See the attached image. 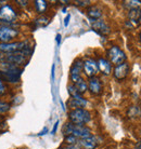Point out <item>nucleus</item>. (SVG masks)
I'll use <instances>...</instances> for the list:
<instances>
[{"instance_id": "nucleus-32", "label": "nucleus", "mask_w": 141, "mask_h": 149, "mask_svg": "<svg viewBox=\"0 0 141 149\" xmlns=\"http://www.w3.org/2000/svg\"><path fill=\"white\" fill-rule=\"evenodd\" d=\"M139 22H141V13H140V16H139Z\"/></svg>"}, {"instance_id": "nucleus-17", "label": "nucleus", "mask_w": 141, "mask_h": 149, "mask_svg": "<svg viewBox=\"0 0 141 149\" xmlns=\"http://www.w3.org/2000/svg\"><path fill=\"white\" fill-rule=\"evenodd\" d=\"M74 86H75V88L77 89V91L80 94L85 93L86 91H87V89H88V86H87V83H86V81L82 78H80L79 80H77V81L75 82Z\"/></svg>"}, {"instance_id": "nucleus-7", "label": "nucleus", "mask_w": 141, "mask_h": 149, "mask_svg": "<svg viewBox=\"0 0 141 149\" xmlns=\"http://www.w3.org/2000/svg\"><path fill=\"white\" fill-rule=\"evenodd\" d=\"M82 68H84V71H85L86 76H88L89 78L91 77H94L98 71H99V68H98V64L94 62L93 60H86L84 63H82Z\"/></svg>"}, {"instance_id": "nucleus-21", "label": "nucleus", "mask_w": 141, "mask_h": 149, "mask_svg": "<svg viewBox=\"0 0 141 149\" xmlns=\"http://www.w3.org/2000/svg\"><path fill=\"white\" fill-rule=\"evenodd\" d=\"M73 127H74V124L70 122H67L65 125L63 127V130H62V132H63V134L65 135V136H67V135H72V131H73Z\"/></svg>"}, {"instance_id": "nucleus-30", "label": "nucleus", "mask_w": 141, "mask_h": 149, "mask_svg": "<svg viewBox=\"0 0 141 149\" xmlns=\"http://www.w3.org/2000/svg\"><path fill=\"white\" fill-rule=\"evenodd\" d=\"M56 42H58V45H60V42H61V35L56 36Z\"/></svg>"}, {"instance_id": "nucleus-25", "label": "nucleus", "mask_w": 141, "mask_h": 149, "mask_svg": "<svg viewBox=\"0 0 141 149\" xmlns=\"http://www.w3.org/2000/svg\"><path fill=\"white\" fill-rule=\"evenodd\" d=\"M4 90H6V88H4V83H2V81L0 80V96H1V95H4Z\"/></svg>"}, {"instance_id": "nucleus-26", "label": "nucleus", "mask_w": 141, "mask_h": 149, "mask_svg": "<svg viewBox=\"0 0 141 149\" xmlns=\"http://www.w3.org/2000/svg\"><path fill=\"white\" fill-rule=\"evenodd\" d=\"M58 124H59V121H56V123H54V127H53V130H52V134H56V129H58Z\"/></svg>"}, {"instance_id": "nucleus-19", "label": "nucleus", "mask_w": 141, "mask_h": 149, "mask_svg": "<svg viewBox=\"0 0 141 149\" xmlns=\"http://www.w3.org/2000/svg\"><path fill=\"white\" fill-rule=\"evenodd\" d=\"M35 7L38 13H44L47 10V1L45 0H37L35 1Z\"/></svg>"}, {"instance_id": "nucleus-24", "label": "nucleus", "mask_w": 141, "mask_h": 149, "mask_svg": "<svg viewBox=\"0 0 141 149\" xmlns=\"http://www.w3.org/2000/svg\"><path fill=\"white\" fill-rule=\"evenodd\" d=\"M76 3L79 7H87L90 4V1H76Z\"/></svg>"}, {"instance_id": "nucleus-11", "label": "nucleus", "mask_w": 141, "mask_h": 149, "mask_svg": "<svg viewBox=\"0 0 141 149\" xmlns=\"http://www.w3.org/2000/svg\"><path fill=\"white\" fill-rule=\"evenodd\" d=\"M88 88H89L90 92L94 95H99L102 91V84H101L100 80L97 77H91L89 78V82H88Z\"/></svg>"}, {"instance_id": "nucleus-10", "label": "nucleus", "mask_w": 141, "mask_h": 149, "mask_svg": "<svg viewBox=\"0 0 141 149\" xmlns=\"http://www.w3.org/2000/svg\"><path fill=\"white\" fill-rule=\"evenodd\" d=\"M92 28L96 30L97 33H99L100 35H108L110 34V27L105 22L98 19V21H93L92 22Z\"/></svg>"}, {"instance_id": "nucleus-18", "label": "nucleus", "mask_w": 141, "mask_h": 149, "mask_svg": "<svg viewBox=\"0 0 141 149\" xmlns=\"http://www.w3.org/2000/svg\"><path fill=\"white\" fill-rule=\"evenodd\" d=\"M125 7H127L130 10H140L141 9V1L138 0H131V1H125Z\"/></svg>"}, {"instance_id": "nucleus-15", "label": "nucleus", "mask_w": 141, "mask_h": 149, "mask_svg": "<svg viewBox=\"0 0 141 149\" xmlns=\"http://www.w3.org/2000/svg\"><path fill=\"white\" fill-rule=\"evenodd\" d=\"M87 14H88V16L92 19V22H93V21H98V19L102 16V11H101V9L99 7L92 6V7H90L89 9H88Z\"/></svg>"}, {"instance_id": "nucleus-29", "label": "nucleus", "mask_w": 141, "mask_h": 149, "mask_svg": "<svg viewBox=\"0 0 141 149\" xmlns=\"http://www.w3.org/2000/svg\"><path fill=\"white\" fill-rule=\"evenodd\" d=\"M47 132H48V129H47V127H45V129H44V130H42L40 133H39V135H45Z\"/></svg>"}, {"instance_id": "nucleus-5", "label": "nucleus", "mask_w": 141, "mask_h": 149, "mask_svg": "<svg viewBox=\"0 0 141 149\" xmlns=\"http://www.w3.org/2000/svg\"><path fill=\"white\" fill-rule=\"evenodd\" d=\"M18 34V30L14 28L6 25H0V41H2V43H8L14 37H16Z\"/></svg>"}, {"instance_id": "nucleus-27", "label": "nucleus", "mask_w": 141, "mask_h": 149, "mask_svg": "<svg viewBox=\"0 0 141 149\" xmlns=\"http://www.w3.org/2000/svg\"><path fill=\"white\" fill-rule=\"evenodd\" d=\"M70 15L68 14L66 17H65V21H64V25H65V26H67V25H68V23H70Z\"/></svg>"}, {"instance_id": "nucleus-3", "label": "nucleus", "mask_w": 141, "mask_h": 149, "mask_svg": "<svg viewBox=\"0 0 141 149\" xmlns=\"http://www.w3.org/2000/svg\"><path fill=\"white\" fill-rule=\"evenodd\" d=\"M16 19V12L8 4L0 7V21L4 23H12Z\"/></svg>"}, {"instance_id": "nucleus-31", "label": "nucleus", "mask_w": 141, "mask_h": 149, "mask_svg": "<svg viewBox=\"0 0 141 149\" xmlns=\"http://www.w3.org/2000/svg\"><path fill=\"white\" fill-rule=\"evenodd\" d=\"M136 149H141V142H139L137 145H136Z\"/></svg>"}, {"instance_id": "nucleus-22", "label": "nucleus", "mask_w": 141, "mask_h": 149, "mask_svg": "<svg viewBox=\"0 0 141 149\" xmlns=\"http://www.w3.org/2000/svg\"><path fill=\"white\" fill-rule=\"evenodd\" d=\"M64 142L66 143V144H68V146L70 145H76L77 142H78V138L75 137L74 135H67V136H65Z\"/></svg>"}, {"instance_id": "nucleus-6", "label": "nucleus", "mask_w": 141, "mask_h": 149, "mask_svg": "<svg viewBox=\"0 0 141 149\" xmlns=\"http://www.w3.org/2000/svg\"><path fill=\"white\" fill-rule=\"evenodd\" d=\"M0 60L7 61L9 64H22L25 62V56L21 53H4L2 56H0Z\"/></svg>"}, {"instance_id": "nucleus-33", "label": "nucleus", "mask_w": 141, "mask_h": 149, "mask_svg": "<svg viewBox=\"0 0 141 149\" xmlns=\"http://www.w3.org/2000/svg\"><path fill=\"white\" fill-rule=\"evenodd\" d=\"M140 41H141V34H140Z\"/></svg>"}, {"instance_id": "nucleus-28", "label": "nucleus", "mask_w": 141, "mask_h": 149, "mask_svg": "<svg viewBox=\"0 0 141 149\" xmlns=\"http://www.w3.org/2000/svg\"><path fill=\"white\" fill-rule=\"evenodd\" d=\"M54 68H56V66H54V65H52V70H51V78H52V80H54Z\"/></svg>"}, {"instance_id": "nucleus-20", "label": "nucleus", "mask_w": 141, "mask_h": 149, "mask_svg": "<svg viewBox=\"0 0 141 149\" xmlns=\"http://www.w3.org/2000/svg\"><path fill=\"white\" fill-rule=\"evenodd\" d=\"M67 90H68V93L70 95V98H82V94L77 91V89L75 88L74 84H70L67 86Z\"/></svg>"}, {"instance_id": "nucleus-14", "label": "nucleus", "mask_w": 141, "mask_h": 149, "mask_svg": "<svg viewBox=\"0 0 141 149\" xmlns=\"http://www.w3.org/2000/svg\"><path fill=\"white\" fill-rule=\"evenodd\" d=\"M79 145L84 147L85 149H94L98 145V143H97V139L93 136H90V137L82 139L79 142Z\"/></svg>"}, {"instance_id": "nucleus-8", "label": "nucleus", "mask_w": 141, "mask_h": 149, "mask_svg": "<svg viewBox=\"0 0 141 149\" xmlns=\"http://www.w3.org/2000/svg\"><path fill=\"white\" fill-rule=\"evenodd\" d=\"M129 72V64L125 63L121 64V65H117L115 68H114V77H115L117 80H123L127 77V74Z\"/></svg>"}, {"instance_id": "nucleus-4", "label": "nucleus", "mask_w": 141, "mask_h": 149, "mask_svg": "<svg viewBox=\"0 0 141 149\" xmlns=\"http://www.w3.org/2000/svg\"><path fill=\"white\" fill-rule=\"evenodd\" d=\"M26 49V42H8L0 43V51L4 53H18Z\"/></svg>"}, {"instance_id": "nucleus-13", "label": "nucleus", "mask_w": 141, "mask_h": 149, "mask_svg": "<svg viewBox=\"0 0 141 149\" xmlns=\"http://www.w3.org/2000/svg\"><path fill=\"white\" fill-rule=\"evenodd\" d=\"M98 68H99V70L104 74H111V70H112V66H111V63L106 61L105 58H100V60L98 61Z\"/></svg>"}, {"instance_id": "nucleus-16", "label": "nucleus", "mask_w": 141, "mask_h": 149, "mask_svg": "<svg viewBox=\"0 0 141 149\" xmlns=\"http://www.w3.org/2000/svg\"><path fill=\"white\" fill-rule=\"evenodd\" d=\"M87 105V101L84 97L82 98H70L68 101V106L74 109H82Z\"/></svg>"}, {"instance_id": "nucleus-9", "label": "nucleus", "mask_w": 141, "mask_h": 149, "mask_svg": "<svg viewBox=\"0 0 141 149\" xmlns=\"http://www.w3.org/2000/svg\"><path fill=\"white\" fill-rule=\"evenodd\" d=\"M72 135H74L75 137L77 138H87V137H90V136H92L91 135V132L88 127H79V125H74L73 127V131H72Z\"/></svg>"}, {"instance_id": "nucleus-12", "label": "nucleus", "mask_w": 141, "mask_h": 149, "mask_svg": "<svg viewBox=\"0 0 141 149\" xmlns=\"http://www.w3.org/2000/svg\"><path fill=\"white\" fill-rule=\"evenodd\" d=\"M82 69V61H77V62H75L74 65H73V67L70 68V79H72V81L73 83L79 80V79L82 78L80 77V71Z\"/></svg>"}, {"instance_id": "nucleus-1", "label": "nucleus", "mask_w": 141, "mask_h": 149, "mask_svg": "<svg viewBox=\"0 0 141 149\" xmlns=\"http://www.w3.org/2000/svg\"><path fill=\"white\" fill-rule=\"evenodd\" d=\"M70 123H73L74 125H79V127H82L84 124L88 123L91 119V116H90V112L87 111L86 109H73L72 111L70 112Z\"/></svg>"}, {"instance_id": "nucleus-2", "label": "nucleus", "mask_w": 141, "mask_h": 149, "mask_svg": "<svg viewBox=\"0 0 141 149\" xmlns=\"http://www.w3.org/2000/svg\"><path fill=\"white\" fill-rule=\"evenodd\" d=\"M108 56L109 58H110V61H111V63L115 64L116 66L125 63V61H126L125 53L123 52L118 47H112L108 51Z\"/></svg>"}, {"instance_id": "nucleus-23", "label": "nucleus", "mask_w": 141, "mask_h": 149, "mask_svg": "<svg viewBox=\"0 0 141 149\" xmlns=\"http://www.w3.org/2000/svg\"><path fill=\"white\" fill-rule=\"evenodd\" d=\"M9 109H10V105L8 104V103H4V102L0 101V115L7 112Z\"/></svg>"}, {"instance_id": "nucleus-34", "label": "nucleus", "mask_w": 141, "mask_h": 149, "mask_svg": "<svg viewBox=\"0 0 141 149\" xmlns=\"http://www.w3.org/2000/svg\"><path fill=\"white\" fill-rule=\"evenodd\" d=\"M0 3H1V1H0Z\"/></svg>"}]
</instances>
